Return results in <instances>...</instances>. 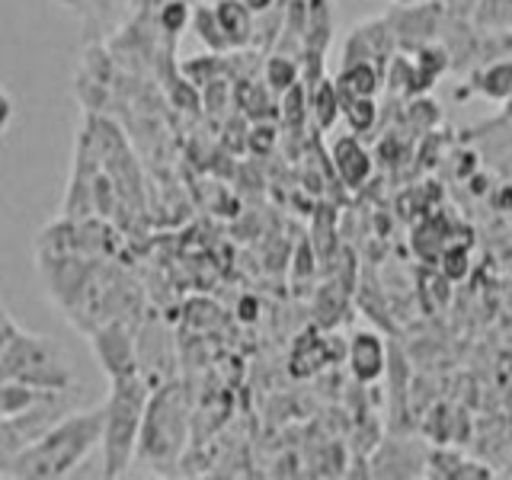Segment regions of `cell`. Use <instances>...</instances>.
<instances>
[{"label":"cell","mask_w":512,"mask_h":480,"mask_svg":"<svg viewBox=\"0 0 512 480\" xmlns=\"http://www.w3.org/2000/svg\"><path fill=\"white\" fill-rule=\"evenodd\" d=\"M189 29L196 32V39L202 45H208V52H231V45L228 39H224V32H221V23H218V16H215V7H196L192 10V20H189Z\"/></svg>","instance_id":"obj_10"},{"label":"cell","mask_w":512,"mask_h":480,"mask_svg":"<svg viewBox=\"0 0 512 480\" xmlns=\"http://www.w3.org/2000/svg\"><path fill=\"white\" fill-rule=\"evenodd\" d=\"M148 397H151V384L148 378H141V372L112 381L106 404L100 407L103 410V426H100L103 477H119L128 471V464L135 461L138 432H141Z\"/></svg>","instance_id":"obj_2"},{"label":"cell","mask_w":512,"mask_h":480,"mask_svg":"<svg viewBox=\"0 0 512 480\" xmlns=\"http://www.w3.org/2000/svg\"><path fill=\"white\" fill-rule=\"evenodd\" d=\"M189 400L180 384H164V388L151 391L148 407H144V420L138 432V448L135 458H144L151 464H167L176 461L183 452L186 432H189Z\"/></svg>","instance_id":"obj_3"},{"label":"cell","mask_w":512,"mask_h":480,"mask_svg":"<svg viewBox=\"0 0 512 480\" xmlns=\"http://www.w3.org/2000/svg\"><path fill=\"white\" fill-rule=\"evenodd\" d=\"M298 80V61L288 58V55H272L266 61V87L276 90V93H285Z\"/></svg>","instance_id":"obj_12"},{"label":"cell","mask_w":512,"mask_h":480,"mask_svg":"<svg viewBox=\"0 0 512 480\" xmlns=\"http://www.w3.org/2000/svg\"><path fill=\"white\" fill-rule=\"evenodd\" d=\"M308 103L314 109V119L320 128H333L336 116H340V96H336V84H330V80L320 77L311 96H308Z\"/></svg>","instance_id":"obj_11"},{"label":"cell","mask_w":512,"mask_h":480,"mask_svg":"<svg viewBox=\"0 0 512 480\" xmlns=\"http://www.w3.org/2000/svg\"><path fill=\"white\" fill-rule=\"evenodd\" d=\"M455 477H490L487 468H477V464H458Z\"/></svg>","instance_id":"obj_23"},{"label":"cell","mask_w":512,"mask_h":480,"mask_svg":"<svg viewBox=\"0 0 512 480\" xmlns=\"http://www.w3.org/2000/svg\"><path fill=\"white\" fill-rule=\"evenodd\" d=\"M468 272V253L464 250H448L445 253V276L448 279H461Z\"/></svg>","instance_id":"obj_20"},{"label":"cell","mask_w":512,"mask_h":480,"mask_svg":"<svg viewBox=\"0 0 512 480\" xmlns=\"http://www.w3.org/2000/svg\"><path fill=\"white\" fill-rule=\"evenodd\" d=\"M189 20H192V7L186 0H164V4H160L157 23L164 32H170V36H180L183 29H189Z\"/></svg>","instance_id":"obj_15"},{"label":"cell","mask_w":512,"mask_h":480,"mask_svg":"<svg viewBox=\"0 0 512 480\" xmlns=\"http://www.w3.org/2000/svg\"><path fill=\"white\" fill-rule=\"evenodd\" d=\"M509 116H512V93H509Z\"/></svg>","instance_id":"obj_25"},{"label":"cell","mask_w":512,"mask_h":480,"mask_svg":"<svg viewBox=\"0 0 512 480\" xmlns=\"http://www.w3.org/2000/svg\"><path fill=\"white\" fill-rule=\"evenodd\" d=\"M240 4H244L250 13L260 16V13H269V10H272V4H276V0H240Z\"/></svg>","instance_id":"obj_24"},{"label":"cell","mask_w":512,"mask_h":480,"mask_svg":"<svg viewBox=\"0 0 512 480\" xmlns=\"http://www.w3.org/2000/svg\"><path fill=\"white\" fill-rule=\"evenodd\" d=\"M100 426L103 410H84L68 420H58L48 426L39 439L26 442L10 455V474L13 477H68L80 461H84L93 445H100Z\"/></svg>","instance_id":"obj_1"},{"label":"cell","mask_w":512,"mask_h":480,"mask_svg":"<svg viewBox=\"0 0 512 480\" xmlns=\"http://www.w3.org/2000/svg\"><path fill=\"white\" fill-rule=\"evenodd\" d=\"M212 7L231 48H244L256 36V13H250L240 0H218Z\"/></svg>","instance_id":"obj_8"},{"label":"cell","mask_w":512,"mask_h":480,"mask_svg":"<svg viewBox=\"0 0 512 480\" xmlns=\"http://www.w3.org/2000/svg\"><path fill=\"white\" fill-rule=\"evenodd\" d=\"M0 375L29 384V388L58 394L68 388L71 368L61 359V352L48 340H42V336L16 333L7 343V349L0 352Z\"/></svg>","instance_id":"obj_4"},{"label":"cell","mask_w":512,"mask_h":480,"mask_svg":"<svg viewBox=\"0 0 512 480\" xmlns=\"http://www.w3.org/2000/svg\"><path fill=\"white\" fill-rule=\"evenodd\" d=\"M349 368H352V375H356V381H362V384L381 378V372H384V343L378 340L375 333H356V336H352Z\"/></svg>","instance_id":"obj_7"},{"label":"cell","mask_w":512,"mask_h":480,"mask_svg":"<svg viewBox=\"0 0 512 480\" xmlns=\"http://www.w3.org/2000/svg\"><path fill=\"white\" fill-rule=\"evenodd\" d=\"M272 144H276V128L266 125V122H256L253 125V132L247 135V148L253 154H269L272 151Z\"/></svg>","instance_id":"obj_19"},{"label":"cell","mask_w":512,"mask_h":480,"mask_svg":"<svg viewBox=\"0 0 512 480\" xmlns=\"http://www.w3.org/2000/svg\"><path fill=\"white\" fill-rule=\"evenodd\" d=\"M16 333H20V327L13 324V320H10V314H7V308H4V304H0V352L7 349V343L13 340Z\"/></svg>","instance_id":"obj_21"},{"label":"cell","mask_w":512,"mask_h":480,"mask_svg":"<svg viewBox=\"0 0 512 480\" xmlns=\"http://www.w3.org/2000/svg\"><path fill=\"white\" fill-rule=\"evenodd\" d=\"M333 167L349 189H359L372 176V157H368V151L356 138L346 135L333 144Z\"/></svg>","instance_id":"obj_6"},{"label":"cell","mask_w":512,"mask_h":480,"mask_svg":"<svg viewBox=\"0 0 512 480\" xmlns=\"http://www.w3.org/2000/svg\"><path fill=\"white\" fill-rule=\"evenodd\" d=\"M13 112H16L13 100H10V96H7L4 90H0V135H4L7 128H10V122H13Z\"/></svg>","instance_id":"obj_22"},{"label":"cell","mask_w":512,"mask_h":480,"mask_svg":"<svg viewBox=\"0 0 512 480\" xmlns=\"http://www.w3.org/2000/svg\"><path fill=\"white\" fill-rule=\"evenodd\" d=\"M480 26H512V0H484L477 10Z\"/></svg>","instance_id":"obj_18"},{"label":"cell","mask_w":512,"mask_h":480,"mask_svg":"<svg viewBox=\"0 0 512 480\" xmlns=\"http://www.w3.org/2000/svg\"><path fill=\"white\" fill-rule=\"evenodd\" d=\"M304 116H308V93H304V84H295L285 90V100H282V119L288 128H301Z\"/></svg>","instance_id":"obj_16"},{"label":"cell","mask_w":512,"mask_h":480,"mask_svg":"<svg viewBox=\"0 0 512 480\" xmlns=\"http://www.w3.org/2000/svg\"><path fill=\"white\" fill-rule=\"evenodd\" d=\"M324 362H327V346L320 340H314V336H304V340L298 343V349H295V359H292L295 368H292V372L295 375H308Z\"/></svg>","instance_id":"obj_14"},{"label":"cell","mask_w":512,"mask_h":480,"mask_svg":"<svg viewBox=\"0 0 512 480\" xmlns=\"http://www.w3.org/2000/svg\"><path fill=\"white\" fill-rule=\"evenodd\" d=\"M480 90L487 96H496V100L509 96L512 93V64H493V68H487V74L480 77Z\"/></svg>","instance_id":"obj_17"},{"label":"cell","mask_w":512,"mask_h":480,"mask_svg":"<svg viewBox=\"0 0 512 480\" xmlns=\"http://www.w3.org/2000/svg\"><path fill=\"white\" fill-rule=\"evenodd\" d=\"M378 90V71L368 61L346 64L340 74V84H336V96L346 100V96H375Z\"/></svg>","instance_id":"obj_9"},{"label":"cell","mask_w":512,"mask_h":480,"mask_svg":"<svg viewBox=\"0 0 512 480\" xmlns=\"http://www.w3.org/2000/svg\"><path fill=\"white\" fill-rule=\"evenodd\" d=\"M90 349L109 381L138 375V346L132 340V333H128L125 324H119V320L96 327L90 333Z\"/></svg>","instance_id":"obj_5"},{"label":"cell","mask_w":512,"mask_h":480,"mask_svg":"<svg viewBox=\"0 0 512 480\" xmlns=\"http://www.w3.org/2000/svg\"><path fill=\"white\" fill-rule=\"evenodd\" d=\"M343 103V112H346V122H349V128L352 132H368V128L375 125V103H372V96H346V100H340Z\"/></svg>","instance_id":"obj_13"}]
</instances>
